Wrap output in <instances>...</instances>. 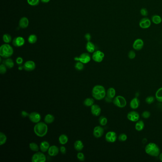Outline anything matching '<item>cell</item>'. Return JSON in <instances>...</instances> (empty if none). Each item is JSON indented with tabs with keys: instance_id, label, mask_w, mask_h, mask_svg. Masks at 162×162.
Masks as SVG:
<instances>
[{
	"instance_id": "1",
	"label": "cell",
	"mask_w": 162,
	"mask_h": 162,
	"mask_svg": "<svg viewBox=\"0 0 162 162\" xmlns=\"http://www.w3.org/2000/svg\"><path fill=\"white\" fill-rule=\"evenodd\" d=\"M92 95L95 99L102 100L106 96V91L103 86L97 85L93 87L92 90Z\"/></svg>"
},
{
	"instance_id": "2",
	"label": "cell",
	"mask_w": 162,
	"mask_h": 162,
	"mask_svg": "<svg viewBox=\"0 0 162 162\" xmlns=\"http://www.w3.org/2000/svg\"><path fill=\"white\" fill-rule=\"evenodd\" d=\"M33 130L36 136L40 137H42L46 136L47 134L48 127L45 122H40L34 126Z\"/></svg>"
},
{
	"instance_id": "3",
	"label": "cell",
	"mask_w": 162,
	"mask_h": 162,
	"mask_svg": "<svg viewBox=\"0 0 162 162\" xmlns=\"http://www.w3.org/2000/svg\"><path fill=\"white\" fill-rule=\"evenodd\" d=\"M145 153L150 156L156 157L159 156L160 149L159 146L154 143H149L145 147Z\"/></svg>"
},
{
	"instance_id": "4",
	"label": "cell",
	"mask_w": 162,
	"mask_h": 162,
	"mask_svg": "<svg viewBox=\"0 0 162 162\" xmlns=\"http://www.w3.org/2000/svg\"><path fill=\"white\" fill-rule=\"evenodd\" d=\"M13 53V48L9 44L7 43L3 44L0 48V55L3 58H9L12 55Z\"/></svg>"
},
{
	"instance_id": "5",
	"label": "cell",
	"mask_w": 162,
	"mask_h": 162,
	"mask_svg": "<svg viewBox=\"0 0 162 162\" xmlns=\"http://www.w3.org/2000/svg\"><path fill=\"white\" fill-rule=\"evenodd\" d=\"M113 103L115 106L120 108H124L127 105L126 99L124 97L121 96H118L114 97Z\"/></svg>"
},
{
	"instance_id": "6",
	"label": "cell",
	"mask_w": 162,
	"mask_h": 162,
	"mask_svg": "<svg viewBox=\"0 0 162 162\" xmlns=\"http://www.w3.org/2000/svg\"><path fill=\"white\" fill-rule=\"evenodd\" d=\"M46 160V157L44 153L37 152L34 153L32 158L33 162H45Z\"/></svg>"
},
{
	"instance_id": "7",
	"label": "cell",
	"mask_w": 162,
	"mask_h": 162,
	"mask_svg": "<svg viewBox=\"0 0 162 162\" xmlns=\"http://www.w3.org/2000/svg\"><path fill=\"white\" fill-rule=\"evenodd\" d=\"M75 60L82 62L83 64L88 63L91 60L90 55L88 53H83L81 54L80 57H75Z\"/></svg>"
},
{
	"instance_id": "8",
	"label": "cell",
	"mask_w": 162,
	"mask_h": 162,
	"mask_svg": "<svg viewBox=\"0 0 162 162\" xmlns=\"http://www.w3.org/2000/svg\"><path fill=\"white\" fill-rule=\"evenodd\" d=\"M104 57L105 54L103 52L100 50H97L93 53L92 56V58L95 62L99 63L103 61Z\"/></svg>"
},
{
	"instance_id": "9",
	"label": "cell",
	"mask_w": 162,
	"mask_h": 162,
	"mask_svg": "<svg viewBox=\"0 0 162 162\" xmlns=\"http://www.w3.org/2000/svg\"><path fill=\"white\" fill-rule=\"evenodd\" d=\"M29 118L31 122L34 123H38L41 120V115L37 112H33L30 113L29 115Z\"/></svg>"
},
{
	"instance_id": "10",
	"label": "cell",
	"mask_w": 162,
	"mask_h": 162,
	"mask_svg": "<svg viewBox=\"0 0 162 162\" xmlns=\"http://www.w3.org/2000/svg\"><path fill=\"white\" fill-rule=\"evenodd\" d=\"M127 119L131 122H137L140 118L138 113L136 111H132L129 112L127 115Z\"/></svg>"
},
{
	"instance_id": "11",
	"label": "cell",
	"mask_w": 162,
	"mask_h": 162,
	"mask_svg": "<svg viewBox=\"0 0 162 162\" xmlns=\"http://www.w3.org/2000/svg\"><path fill=\"white\" fill-rule=\"evenodd\" d=\"M106 140L109 143H114L117 139V135L114 131H109L105 136Z\"/></svg>"
},
{
	"instance_id": "12",
	"label": "cell",
	"mask_w": 162,
	"mask_h": 162,
	"mask_svg": "<svg viewBox=\"0 0 162 162\" xmlns=\"http://www.w3.org/2000/svg\"><path fill=\"white\" fill-rule=\"evenodd\" d=\"M35 63L32 60H28L24 64V69L27 71H33L35 70Z\"/></svg>"
},
{
	"instance_id": "13",
	"label": "cell",
	"mask_w": 162,
	"mask_h": 162,
	"mask_svg": "<svg viewBox=\"0 0 162 162\" xmlns=\"http://www.w3.org/2000/svg\"><path fill=\"white\" fill-rule=\"evenodd\" d=\"M104 130L101 126H97L93 130V135L96 138H100L103 136Z\"/></svg>"
},
{
	"instance_id": "14",
	"label": "cell",
	"mask_w": 162,
	"mask_h": 162,
	"mask_svg": "<svg viewBox=\"0 0 162 162\" xmlns=\"http://www.w3.org/2000/svg\"><path fill=\"white\" fill-rule=\"evenodd\" d=\"M151 21L148 18H144L142 19L139 22V26L142 29H147L151 26Z\"/></svg>"
},
{
	"instance_id": "15",
	"label": "cell",
	"mask_w": 162,
	"mask_h": 162,
	"mask_svg": "<svg viewBox=\"0 0 162 162\" xmlns=\"http://www.w3.org/2000/svg\"><path fill=\"white\" fill-rule=\"evenodd\" d=\"M144 46V41L141 38H137L134 42L133 47L136 50H141Z\"/></svg>"
},
{
	"instance_id": "16",
	"label": "cell",
	"mask_w": 162,
	"mask_h": 162,
	"mask_svg": "<svg viewBox=\"0 0 162 162\" xmlns=\"http://www.w3.org/2000/svg\"><path fill=\"white\" fill-rule=\"evenodd\" d=\"M25 43L24 38L22 37H17L15 38L12 41V44L17 47H21Z\"/></svg>"
},
{
	"instance_id": "17",
	"label": "cell",
	"mask_w": 162,
	"mask_h": 162,
	"mask_svg": "<svg viewBox=\"0 0 162 162\" xmlns=\"http://www.w3.org/2000/svg\"><path fill=\"white\" fill-rule=\"evenodd\" d=\"M91 112L92 114L95 117H98L100 115L101 109L100 106L97 104H94L91 106Z\"/></svg>"
},
{
	"instance_id": "18",
	"label": "cell",
	"mask_w": 162,
	"mask_h": 162,
	"mask_svg": "<svg viewBox=\"0 0 162 162\" xmlns=\"http://www.w3.org/2000/svg\"><path fill=\"white\" fill-rule=\"evenodd\" d=\"M59 148L56 145H53L50 146L49 150L48 151V154L49 156H56L59 153Z\"/></svg>"
},
{
	"instance_id": "19",
	"label": "cell",
	"mask_w": 162,
	"mask_h": 162,
	"mask_svg": "<svg viewBox=\"0 0 162 162\" xmlns=\"http://www.w3.org/2000/svg\"><path fill=\"white\" fill-rule=\"evenodd\" d=\"M140 105V100L137 97H134L130 102V106L133 109H138Z\"/></svg>"
},
{
	"instance_id": "20",
	"label": "cell",
	"mask_w": 162,
	"mask_h": 162,
	"mask_svg": "<svg viewBox=\"0 0 162 162\" xmlns=\"http://www.w3.org/2000/svg\"><path fill=\"white\" fill-rule=\"evenodd\" d=\"M29 24V21L28 20V19L26 17H22L21 18L19 21V26L22 29L26 28L28 26Z\"/></svg>"
},
{
	"instance_id": "21",
	"label": "cell",
	"mask_w": 162,
	"mask_h": 162,
	"mask_svg": "<svg viewBox=\"0 0 162 162\" xmlns=\"http://www.w3.org/2000/svg\"><path fill=\"white\" fill-rule=\"evenodd\" d=\"M50 147V144L48 142L46 141H44L41 142L40 145V150H41L42 152H43V153L48 151Z\"/></svg>"
},
{
	"instance_id": "22",
	"label": "cell",
	"mask_w": 162,
	"mask_h": 162,
	"mask_svg": "<svg viewBox=\"0 0 162 162\" xmlns=\"http://www.w3.org/2000/svg\"><path fill=\"white\" fill-rule=\"evenodd\" d=\"M74 147L76 150H77L78 152H80L84 148V144H83L82 142L78 140L74 143Z\"/></svg>"
},
{
	"instance_id": "23",
	"label": "cell",
	"mask_w": 162,
	"mask_h": 162,
	"mask_svg": "<svg viewBox=\"0 0 162 162\" xmlns=\"http://www.w3.org/2000/svg\"><path fill=\"white\" fill-rule=\"evenodd\" d=\"M3 64L8 68H12L14 66V63L12 59L7 58L3 61Z\"/></svg>"
},
{
	"instance_id": "24",
	"label": "cell",
	"mask_w": 162,
	"mask_h": 162,
	"mask_svg": "<svg viewBox=\"0 0 162 162\" xmlns=\"http://www.w3.org/2000/svg\"><path fill=\"white\" fill-rule=\"evenodd\" d=\"M86 50L88 52L92 53L95 50V46L91 41H89L86 44Z\"/></svg>"
},
{
	"instance_id": "25",
	"label": "cell",
	"mask_w": 162,
	"mask_h": 162,
	"mask_svg": "<svg viewBox=\"0 0 162 162\" xmlns=\"http://www.w3.org/2000/svg\"><path fill=\"white\" fill-rule=\"evenodd\" d=\"M55 118L51 114H47L44 118V122L46 124H50L52 123L54 121Z\"/></svg>"
},
{
	"instance_id": "26",
	"label": "cell",
	"mask_w": 162,
	"mask_h": 162,
	"mask_svg": "<svg viewBox=\"0 0 162 162\" xmlns=\"http://www.w3.org/2000/svg\"><path fill=\"white\" fill-rule=\"evenodd\" d=\"M144 127V122L142 120H138L136 122L135 125V129L138 131H141Z\"/></svg>"
},
{
	"instance_id": "27",
	"label": "cell",
	"mask_w": 162,
	"mask_h": 162,
	"mask_svg": "<svg viewBox=\"0 0 162 162\" xmlns=\"http://www.w3.org/2000/svg\"><path fill=\"white\" fill-rule=\"evenodd\" d=\"M68 137L65 134L61 135L59 137V143L62 145L66 144L68 143Z\"/></svg>"
},
{
	"instance_id": "28",
	"label": "cell",
	"mask_w": 162,
	"mask_h": 162,
	"mask_svg": "<svg viewBox=\"0 0 162 162\" xmlns=\"http://www.w3.org/2000/svg\"><path fill=\"white\" fill-rule=\"evenodd\" d=\"M116 91L115 88H109L106 91V96L110 97L111 98H114L115 96Z\"/></svg>"
},
{
	"instance_id": "29",
	"label": "cell",
	"mask_w": 162,
	"mask_h": 162,
	"mask_svg": "<svg viewBox=\"0 0 162 162\" xmlns=\"http://www.w3.org/2000/svg\"><path fill=\"white\" fill-rule=\"evenodd\" d=\"M156 98L158 102L162 103V88H159L156 91Z\"/></svg>"
},
{
	"instance_id": "30",
	"label": "cell",
	"mask_w": 162,
	"mask_h": 162,
	"mask_svg": "<svg viewBox=\"0 0 162 162\" xmlns=\"http://www.w3.org/2000/svg\"><path fill=\"white\" fill-rule=\"evenodd\" d=\"M152 20L153 22L156 24H159L162 22L161 17L158 15H155L152 16Z\"/></svg>"
},
{
	"instance_id": "31",
	"label": "cell",
	"mask_w": 162,
	"mask_h": 162,
	"mask_svg": "<svg viewBox=\"0 0 162 162\" xmlns=\"http://www.w3.org/2000/svg\"><path fill=\"white\" fill-rule=\"evenodd\" d=\"M29 147L30 149L33 152H38L40 148V146H38V145L35 143L32 142L30 143L29 144Z\"/></svg>"
},
{
	"instance_id": "32",
	"label": "cell",
	"mask_w": 162,
	"mask_h": 162,
	"mask_svg": "<svg viewBox=\"0 0 162 162\" xmlns=\"http://www.w3.org/2000/svg\"><path fill=\"white\" fill-rule=\"evenodd\" d=\"M94 104V100L92 98H87L84 101V104L86 106H91Z\"/></svg>"
},
{
	"instance_id": "33",
	"label": "cell",
	"mask_w": 162,
	"mask_h": 162,
	"mask_svg": "<svg viewBox=\"0 0 162 162\" xmlns=\"http://www.w3.org/2000/svg\"><path fill=\"white\" fill-rule=\"evenodd\" d=\"M28 41L30 44H34L37 41V37L34 34H31L28 38Z\"/></svg>"
},
{
	"instance_id": "34",
	"label": "cell",
	"mask_w": 162,
	"mask_h": 162,
	"mask_svg": "<svg viewBox=\"0 0 162 162\" xmlns=\"http://www.w3.org/2000/svg\"><path fill=\"white\" fill-rule=\"evenodd\" d=\"M7 141V136L3 132L0 133V145L5 144Z\"/></svg>"
},
{
	"instance_id": "35",
	"label": "cell",
	"mask_w": 162,
	"mask_h": 162,
	"mask_svg": "<svg viewBox=\"0 0 162 162\" xmlns=\"http://www.w3.org/2000/svg\"><path fill=\"white\" fill-rule=\"evenodd\" d=\"M3 41L5 43L8 44L12 41V36L9 35L8 34H5L3 35Z\"/></svg>"
},
{
	"instance_id": "36",
	"label": "cell",
	"mask_w": 162,
	"mask_h": 162,
	"mask_svg": "<svg viewBox=\"0 0 162 162\" xmlns=\"http://www.w3.org/2000/svg\"><path fill=\"white\" fill-rule=\"evenodd\" d=\"M107 123V119L105 117L101 116L99 118V123L101 126H106Z\"/></svg>"
},
{
	"instance_id": "37",
	"label": "cell",
	"mask_w": 162,
	"mask_h": 162,
	"mask_svg": "<svg viewBox=\"0 0 162 162\" xmlns=\"http://www.w3.org/2000/svg\"><path fill=\"white\" fill-rule=\"evenodd\" d=\"M75 68L79 71H82L84 68V64L82 62L78 61L76 63L75 65Z\"/></svg>"
},
{
	"instance_id": "38",
	"label": "cell",
	"mask_w": 162,
	"mask_h": 162,
	"mask_svg": "<svg viewBox=\"0 0 162 162\" xmlns=\"http://www.w3.org/2000/svg\"><path fill=\"white\" fill-rule=\"evenodd\" d=\"M27 2L31 6H37L39 4L40 0H27Z\"/></svg>"
},
{
	"instance_id": "39",
	"label": "cell",
	"mask_w": 162,
	"mask_h": 162,
	"mask_svg": "<svg viewBox=\"0 0 162 162\" xmlns=\"http://www.w3.org/2000/svg\"><path fill=\"white\" fill-rule=\"evenodd\" d=\"M118 140L119 141L121 142L126 141L127 139V135L126 134L124 133H122L120 135H119V136H118Z\"/></svg>"
},
{
	"instance_id": "40",
	"label": "cell",
	"mask_w": 162,
	"mask_h": 162,
	"mask_svg": "<svg viewBox=\"0 0 162 162\" xmlns=\"http://www.w3.org/2000/svg\"><path fill=\"white\" fill-rule=\"evenodd\" d=\"M155 97L153 96H148L145 99V102L148 104H151L155 102Z\"/></svg>"
},
{
	"instance_id": "41",
	"label": "cell",
	"mask_w": 162,
	"mask_h": 162,
	"mask_svg": "<svg viewBox=\"0 0 162 162\" xmlns=\"http://www.w3.org/2000/svg\"><path fill=\"white\" fill-rule=\"evenodd\" d=\"M7 72V67L4 64L0 65V73L4 74Z\"/></svg>"
},
{
	"instance_id": "42",
	"label": "cell",
	"mask_w": 162,
	"mask_h": 162,
	"mask_svg": "<svg viewBox=\"0 0 162 162\" xmlns=\"http://www.w3.org/2000/svg\"><path fill=\"white\" fill-rule=\"evenodd\" d=\"M151 113L150 112L148 111H144L143 112V113L142 114V116L143 118H144L145 119H147L148 118L150 117Z\"/></svg>"
},
{
	"instance_id": "43",
	"label": "cell",
	"mask_w": 162,
	"mask_h": 162,
	"mask_svg": "<svg viewBox=\"0 0 162 162\" xmlns=\"http://www.w3.org/2000/svg\"><path fill=\"white\" fill-rule=\"evenodd\" d=\"M77 158L80 161H84L85 160V156L84 153L81 152H79L77 154Z\"/></svg>"
},
{
	"instance_id": "44",
	"label": "cell",
	"mask_w": 162,
	"mask_h": 162,
	"mask_svg": "<svg viewBox=\"0 0 162 162\" xmlns=\"http://www.w3.org/2000/svg\"><path fill=\"white\" fill-rule=\"evenodd\" d=\"M136 53L133 50H130L128 54V58L131 59H133L136 57Z\"/></svg>"
},
{
	"instance_id": "45",
	"label": "cell",
	"mask_w": 162,
	"mask_h": 162,
	"mask_svg": "<svg viewBox=\"0 0 162 162\" xmlns=\"http://www.w3.org/2000/svg\"><path fill=\"white\" fill-rule=\"evenodd\" d=\"M140 13L143 16H146L148 15V11L145 8H142L140 10Z\"/></svg>"
},
{
	"instance_id": "46",
	"label": "cell",
	"mask_w": 162,
	"mask_h": 162,
	"mask_svg": "<svg viewBox=\"0 0 162 162\" xmlns=\"http://www.w3.org/2000/svg\"><path fill=\"white\" fill-rule=\"evenodd\" d=\"M16 62L18 65H21L22 64V63L24 62V60L21 57H18L16 59Z\"/></svg>"
},
{
	"instance_id": "47",
	"label": "cell",
	"mask_w": 162,
	"mask_h": 162,
	"mask_svg": "<svg viewBox=\"0 0 162 162\" xmlns=\"http://www.w3.org/2000/svg\"><path fill=\"white\" fill-rule=\"evenodd\" d=\"M59 151H60V152H61L62 154H65L66 153V148H65V146H61V147H60Z\"/></svg>"
},
{
	"instance_id": "48",
	"label": "cell",
	"mask_w": 162,
	"mask_h": 162,
	"mask_svg": "<svg viewBox=\"0 0 162 162\" xmlns=\"http://www.w3.org/2000/svg\"><path fill=\"white\" fill-rule=\"evenodd\" d=\"M21 116L23 117V118H26V117H29V114H28L26 111H22L21 113Z\"/></svg>"
},
{
	"instance_id": "49",
	"label": "cell",
	"mask_w": 162,
	"mask_h": 162,
	"mask_svg": "<svg viewBox=\"0 0 162 162\" xmlns=\"http://www.w3.org/2000/svg\"><path fill=\"white\" fill-rule=\"evenodd\" d=\"M105 100L106 102L107 103H111L113 102V98H111L110 97H108L107 96H106V97H105Z\"/></svg>"
},
{
	"instance_id": "50",
	"label": "cell",
	"mask_w": 162,
	"mask_h": 162,
	"mask_svg": "<svg viewBox=\"0 0 162 162\" xmlns=\"http://www.w3.org/2000/svg\"><path fill=\"white\" fill-rule=\"evenodd\" d=\"M85 37L86 40L88 41H90L91 38V35H90V34L89 33H87L86 34L85 36Z\"/></svg>"
},
{
	"instance_id": "51",
	"label": "cell",
	"mask_w": 162,
	"mask_h": 162,
	"mask_svg": "<svg viewBox=\"0 0 162 162\" xmlns=\"http://www.w3.org/2000/svg\"><path fill=\"white\" fill-rule=\"evenodd\" d=\"M41 2H42L43 3H48L50 1V0H41Z\"/></svg>"
},
{
	"instance_id": "52",
	"label": "cell",
	"mask_w": 162,
	"mask_h": 162,
	"mask_svg": "<svg viewBox=\"0 0 162 162\" xmlns=\"http://www.w3.org/2000/svg\"><path fill=\"white\" fill-rule=\"evenodd\" d=\"M23 68H24V66H20L19 67L18 70H19L20 71H22V70H23Z\"/></svg>"
},
{
	"instance_id": "53",
	"label": "cell",
	"mask_w": 162,
	"mask_h": 162,
	"mask_svg": "<svg viewBox=\"0 0 162 162\" xmlns=\"http://www.w3.org/2000/svg\"><path fill=\"white\" fill-rule=\"evenodd\" d=\"M159 159L160 160V161L162 162V153H160V155H159Z\"/></svg>"
}]
</instances>
